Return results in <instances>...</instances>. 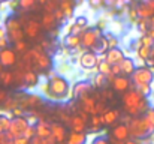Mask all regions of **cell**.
I'll return each instance as SVG.
<instances>
[{
  "label": "cell",
  "mask_w": 154,
  "mask_h": 144,
  "mask_svg": "<svg viewBox=\"0 0 154 144\" xmlns=\"http://www.w3.org/2000/svg\"><path fill=\"white\" fill-rule=\"evenodd\" d=\"M153 141H154V135H153Z\"/></svg>",
  "instance_id": "55"
},
{
  "label": "cell",
  "mask_w": 154,
  "mask_h": 144,
  "mask_svg": "<svg viewBox=\"0 0 154 144\" xmlns=\"http://www.w3.org/2000/svg\"><path fill=\"white\" fill-rule=\"evenodd\" d=\"M124 144H141L138 140H129V141H126Z\"/></svg>",
  "instance_id": "50"
},
{
  "label": "cell",
  "mask_w": 154,
  "mask_h": 144,
  "mask_svg": "<svg viewBox=\"0 0 154 144\" xmlns=\"http://www.w3.org/2000/svg\"><path fill=\"white\" fill-rule=\"evenodd\" d=\"M20 2V8L23 9V11H30V9H33L35 6H36V3H38V0H18Z\"/></svg>",
  "instance_id": "37"
},
{
  "label": "cell",
  "mask_w": 154,
  "mask_h": 144,
  "mask_svg": "<svg viewBox=\"0 0 154 144\" xmlns=\"http://www.w3.org/2000/svg\"><path fill=\"white\" fill-rule=\"evenodd\" d=\"M11 0H0V3H9Z\"/></svg>",
  "instance_id": "53"
},
{
  "label": "cell",
  "mask_w": 154,
  "mask_h": 144,
  "mask_svg": "<svg viewBox=\"0 0 154 144\" xmlns=\"http://www.w3.org/2000/svg\"><path fill=\"white\" fill-rule=\"evenodd\" d=\"M103 30L99 27H88L82 35H81V47L84 50H94L96 45L99 44V41L103 36Z\"/></svg>",
  "instance_id": "6"
},
{
  "label": "cell",
  "mask_w": 154,
  "mask_h": 144,
  "mask_svg": "<svg viewBox=\"0 0 154 144\" xmlns=\"http://www.w3.org/2000/svg\"><path fill=\"white\" fill-rule=\"evenodd\" d=\"M9 38L8 36H5V38H0V50H3V48H8V45H9Z\"/></svg>",
  "instance_id": "44"
},
{
  "label": "cell",
  "mask_w": 154,
  "mask_h": 144,
  "mask_svg": "<svg viewBox=\"0 0 154 144\" xmlns=\"http://www.w3.org/2000/svg\"><path fill=\"white\" fill-rule=\"evenodd\" d=\"M103 35H105V38H106V41H108L109 48H117L120 45V39H118V35H117V33H114V32H111V30H106Z\"/></svg>",
  "instance_id": "33"
},
{
  "label": "cell",
  "mask_w": 154,
  "mask_h": 144,
  "mask_svg": "<svg viewBox=\"0 0 154 144\" xmlns=\"http://www.w3.org/2000/svg\"><path fill=\"white\" fill-rule=\"evenodd\" d=\"M108 83V77L106 75H103L100 72H94V75H93V78H91V84H93V87H96V89H102L105 87V84Z\"/></svg>",
  "instance_id": "29"
},
{
  "label": "cell",
  "mask_w": 154,
  "mask_h": 144,
  "mask_svg": "<svg viewBox=\"0 0 154 144\" xmlns=\"http://www.w3.org/2000/svg\"><path fill=\"white\" fill-rule=\"evenodd\" d=\"M105 6L108 9H115L117 8V0H105Z\"/></svg>",
  "instance_id": "45"
},
{
  "label": "cell",
  "mask_w": 154,
  "mask_h": 144,
  "mask_svg": "<svg viewBox=\"0 0 154 144\" xmlns=\"http://www.w3.org/2000/svg\"><path fill=\"white\" fill-rule=\"evenodd\" d=\"M5 26H6V30H8V38H9V41L12 44L24 39V36H26V33H24V24H23V21L20 18L9 17V18H6Z\"/></svg>",
  "instance_id": "5"
},
{
  "label": "cell",
  "mask_w": 154,
  "mask_h": 144,
  "mask_svg": "<svg viewBox=\"0 0 154 144\" xmlns=\"http://www.w3.org/2000/svg\"><path fill=\"white\" fill-rule=\"evenodd\" d=\"M69 126H70V129L75 131V132H84L85 128H87V120H85L82 116L75 114V116H72Z\"/></svg>",
  "instance_id": "22"
},
{
  "label": "cell",
  "mask_w": 154,
  "mask_h": 144,
  "mask_svg": "<svg viewBox=\"0 0 154 144\" xmlns=\"http://www.w3.org/2000/svg\"><path fill=\"white\" fill-rule=\"evenodd\" d=\"M138 14H139V18H145V20H150L151 17H154V12L145 2H142L138 6Z\"/></svg>",
  "instance_id": "30"
},
{
  "label": "cell",
  "mask_w": 154,
  "mask_h": 144,
  "mask_svg": "<svg viewBox=\"0 0 154 144\" xmlns=\"http://www.w3.org/2000/svg\"><path fill=\"white\" fill-rule=\"evenodd\" d=\"M8 36V30H6V26H0V38H5Z\"/></svg>",
  "instance_id": "48"
},
{
  "label": "cell",
  "mask_w": 154,
  "mask_h": 144,
  "mask_svg": "<svg viewBox=\"0 0 154 144\" xmlns=\"http://www.w3.org/2000/svg\"><path fill=\"white\" fill-rule=\"evenodd\" d=\"M8 98H9V96H8V93H6L5 90H2V89H0V102L3 104V102H5Z\"/></svg>",
  "instance_id": "47"
},
{
  "label": "cell",
  "mask_w": 154,
  "mask_h": 144,
  "mask_svg": "<svg viewBox=\"0 0 154 144\" xmlns=\"http://www.w3.org/2000/svg\"><path fill=\"white\" fill-rule=\"evenodd\" d=\"M17 51L12 48H3L0 50V63L3 65V68H11L15 66L18 63V57H17Z\"/></svg>",
  "instance_id": "14"
},
{
  "label": "cell",
  "mask_w": 154,
  "mask_h": 144,
  "mask_svg": "<svg viewBox=\"0 0 154 144\" xmlns=\"http://www.w3.org/2000/svg\"><path fill=\"white\" fill-rule=\"evenodd\" d=\"M38 2H39V5H41V6H45V5L48 3V0H38Z\"/></svg>",
  "instance_id": "52"
},
{
  "label": "cell",
  "mask_w": 154,
  "mask_h": 144,
  "mask_svg": "<svg viewBox=\"0 0 154 144\" xmlns=\"http://www.w3.org/2000/svg\"><path fill=\"white\" fill-rule=\"evenodd\" d=\"M112 138L115 141H121V143H126L130 137V129H129V125L127 123H120L117 126H114L112 132H111Z\"/></svg>",
  "instance_id": "15"
},
{
  "label": "cell",
  "mask_w": 154,
  "mask_h": 144,
  "mask_svg": "<svg viewBox=\"0 0 154 144\" xmlns=\"http://www.w3.org/2000/svg\"><path fill=\"white\" fill-rule=\"evenodd\" d=\"M0 144H14V140L9 137L8 132H0Z\"/></svg>",
  "instance_id": "40"
},
{
  "label": "cell",
  "mask_w": 154,
  "mask_h": 144,
  "mask_svg": "<svg viewBox=\"0 0 154 144\" xmlns=\"http://www.w3.org/2000/svg\"><path fill=\"white\" fill-rule=\"evenodd\" d=\"M18 101H20V107L27 111V110H35L38 107H41L44 104V98L41 95H36V93H26V95L18 96Z\"/></svg>",
  "instance_id": "11"
},
{
  "label": "cell",
  "mask_w": 154,
  "mask_h": 144,
  "mask_svg": "<svg viewBox=\"0 0 154 144\" xmlns=\"http://www.w3.org/2000/svg\"><path fill=\"white\" fill-rule=\"evenodd\" d=\"M90 125H91V129H93V131L100 129L103 125H105V117H103V114H94V116H91Z\"/></svg>",
  "instance_id": "34"
},
{
  "label": "cell",
  "mask_w": 154,
  "mask_h": 144,
  "mask_svg": "<svg viewBox=\"0 0 154 144\" xmlns=\"http://www.w3.org/2000/svg\"><path fill=\"white\" fill-rule=\"evenodd\" d=\"M154 81V68H150L147 65L138 66L136 71L132 75V83L135 87L144 86V84H153Z\"/></svg>",
  "instance_id": "7"
},
{
  "label": "cell",
  "mask_w": 154,
  "mask_h": 144,
  "mask_svg": "<svg viewBox=\"0 0 154 144\" xmlns=\"http://www.w3.org/2000/svg\"><path fill=\"white\" fill-rule=\"evenodd\" d=\"M103 117H105V125H114L118 120L120 113H118V110H106L103 113Z\"/></svg>",
  "instance_id": "31"
},
{
  "label": "cell",
  "mask_w": 154,
  "mask_h": 144,
  "mask_svg": "<svg viewBox=\"0 0 154 144\" xmlns=\"http://www.w3.org/2000/svg\"><path fill=\"white\" fill-rule=\"evenodd\" d=\"M14 48H15V51H17V53H21V54H24V53H27V51H29L27 42H26L24 39H23V41L15 42V44H14Z\"/></svg>",
  "instance_id": "38"
},
{
  "label": "cell",
  "mask_w": 154,
  "mask_h": 144,
  "mask_svg": "<svg viewBox=\"0 0 154 144\" xmlns=\"http://www.w3.org/2000/svg\"><path fill=\"white\" fill-rule=\"evenodd\" d=\"M93 144H111V143L108 141L106 137H97V138L93 141Z\"/></svg>",
  "instance_id": "46"
},
{
  "label": "cell",
  "mask_w": 154,
  "mask_h": 144,
  "mask_svg": "<svg viewBox=\"0 0 154 144\" xmlns=\"http://www.w3.org/2000/svg\"><path fill=\"white\" fill-rule=\"evenodd\" d=\"M151 51H153V47H150V45H139L135 54H136L138 59L142 60L144 65H145V62H147L148 59H151Z\"/></svg>",
  "instance_id": "27"
},
{
  "label": "cell",
  "mask_w": 154,
  "mask_h": 144,
  "mask_svg": "<svg viewBox=\"0 0 154 144\" xmlns=\"http://www.w3.org/2000/svg\"><path fill=\"white\" fill-rule=\"evenodd\" d=\"M147 33H148V35H150V36L153 38V41H154V27H153V29H150V30H148Z\"/></svg>",
  "instance_id": "51"
},
{
  "label": "cell",
  "mask_w": 154,
  "mask_h": 144,
  "mask_svg": "<svg viewBox=\"0 0 154 144\" xmlns=\"http://www.w3.org/2000/svg\"><path fill=\"white\" fill-rule=\"evenodd\" d=\"M96 99L91 95L84 96L82 99H79V104H81V110H84L85 113H88L90 116H94L96 114Z\"/></svg>",
  "instance_id": "19"
},
{
  "label": "cell",
  "mask_w": 154,
  "mask_h": 144,
  "mask_svg": "<svg viewBox=\"0 0 154 144\" xmlns=\"http://www.w3.org/2000/svg\"><path fill=\"white\" fill-rule=\"evenodd\" d=\"M120 66H121V72H123V75H126V77H132L133 75V72L136 71V63H135V60L132 59V57H129V56H126L124 59H123V62L120 63Z\"/></svg>",
  "instance_id": "20"
},
{
  "label": "cell",
  "mask_w": 154,
  "mask_h": 144,
  "mask_svg": "<svg viewBox=\"0 0 154 144\" xmlns=\"http://www.w3.org/2000/svg\"><path fill=\"white\" fill-rule=\"evenodd\" d=\"M23 21V24H24V33H26V36L27 38H30V39H36L39 35H41V30L44 29L42 27V23H39L38 20H21Z\"/></svg>",
  "instance_id": "13"
},
{
  "label": "cell",
  "mask_w": 154,
  "mask_h": 144,
  "mask_svg": "<svg viewBox=\"0 0 154 144\" xmlns=\"http://www.w3.org/2000/svg\"><path fill=\"white\" fill-rule=\"evenodd\" d=\"M144 116H145V119H147V120H148V122H150V123L154 126V107H151V108H150V110L144 114Z\"/></svg>",
  "instance_id": "42"
},
{
  "label": "cell",
  "mask_w": 154,
  "mask_h": 144,
  "mask_svg": "<svg viewBox=\"0 0 154 144\" xmlns=\"http://www.w3.org/2000/svg\"><path fill=\"white\" fill-rule=\"evenodd\" d=\"M85 143H87V134L85 132L72 131L67 135V144H85Z\"/></svg>",
  "instance_id": "26"
},
{
  "label": "cell",
  "mask_w": 154,
  "mask_h": 144,
  "mask_svg": "<svg viewBox=\"0 0 154 144\" xmlns=\"http://www.w3.org/2000/svg\"><path fill=\"white\" fill-rule=\"evenodd\" d=\"M38 84H39V72H36L35 69H27L24 74V89L33 90Z\"/></svg>",
  "instance_id": "18"
},
{
  "label": "cell",
  "mask_w": 154,
  "mask_h": 144,
  "mask_svg": "<svg viewBox=\"0 0 154 144\" xmlns=\"http://www.w3.org/2000/svg\"><path fill=\"white\" fill-rule=\"evenodd\" d=\"M29 126H30V123H29L27 117H24V116H17V117H14V119L11 120V126H9L8 134H9V137H11L12 140L20 138V137H24V134H26V131H27Z\"/></svg>",
  "instance_id": "9"
},
{
  "label": "cell",
  "mask_w": 154,
  "mask_h": 144,
  "mask_svg": "<svg viewBox=\"0 0 154 144\" xmlns=\"http://www.w3.org/2000/svg\"><path fill=\"white\" fill-rule=\"evenodd\" d=\"M88 27H90V20L85 15H78V17H75L73 21L66 24V35H69V33L82 35Z\"/></svg>",
  "instance_id": "10"
},
{
  "label": "cell",
  "mask_w": 154,
  "mask_h": 144,
  "mask_svg": "<svg viewBox=\"0 0 154 144\" xmlns=\"http://www.w3.org/2000/svg\"><path fill=\"white\" fill-rule=\"evenodd\" d=\"M36 135L41 137V138L51 137L52 135L51 123H48V122H45V120H39V122L36 123Z\"/></svg>",
  "instance_id": "24"
},
{
  "label": "cell",
  "mask_w": 154,
  "mask_h": 144,
  "mask_svg": "<svg viewBox=\"0 0 154 144\" xmlns=\"http://www.w3.org/2000/svg\"><path fill=\"white\" fill-rule=\"evenodd\" d=\"M11 120L8 116H0V132H8L9 131V126H11Z\"/></svg>",
  "instance_id": "36"
},
{
  "label": "cell",
  "mask_w": 154,
  "mask_h": 144,
  "mask_svg": "<svg viewBox=\"0 0 154 144\" xmlns=\"http://www.w3.org/2000/svg\"><path fill=\"white\" fill-rule=\"evenodd\" d=\"M41 23H42V27H44L45 30L51 32L58 21H57V18H55V14H54V12H48V11H45V12H44V15H42V21H41Z\"/></svg>",
  "instance_id": "25"
},
{
  "label": "cell",
  "mask_w": 154,
  "mask_h": 144,
  "mask_svg": "<svg viewBox=\"0 0 154 144\" xmlns=\"http://www.w3.org/2000/svg\"><path fill=\"white\" fill-rule=\"evenodd\" d=\"M123 107L126 114L132 116V117H139L144 116L151 107H150V101L148 98L142 95L138 89H130L123 95Z\"/></svg>",
  "instance_id": "3"
},
{
  "label": "cell",
  "mask_w": 154,
  "mask_h": 144,
  "mask_svg": "<svg viewBox=\"0 0 154 144\" xmlns=\"http://www.w3.org/2000/svg\"><path fill=\"white\" fill-rule=\"evenodd\" d=\"M151 59L154 60V45H153V51H151Z\"/></svg>",
  "instance_id": "54"
},
{
  "label": "cell",
  "mask_w": 154,
  "mask_h": 144,
  "mask_svg": "<svg viewBox=\"0 0 154 144\" xmlns=\"http://www.w3.org/2000/svg\"><path fill=\"white\" fill-rule=\"evenodd\" d=\"M97 71L100 72V74H103V75H109L111 74V71H112V65L111 63H108L106 60H100L99 62V65H97Z\"/></svg>",
  "instance_id": "35"
},
{
  "label": "cell",
  "mask_w": 154,
  "mask_h": 144,
  "mask_svg": "<svg viewBox=\"0 0 154 144\" xmlns=\"http://www.w3.org/2000/svg\"><path fill=\"white\" fill-rule=\"evenodd\" d=\"M135 0H117V8L118 9H123V8H127V6H132Z\"/></svg>",
  "instance_id": "41"
},
{
  "label": "cell",
  "mask_w": 154,
  "mask_h": 144,
  "mask_svg": "<svg viewBox=\"0 0 154 144\" xmlns=\"http://www.w3.org/2000/svg\"><path fill=\"white\" fill-rule=\"evenodd\" d=\"M0 81H2L3 86H12L15 83L14 71H2L0 72Z\"/></svg>",
  "instance_id": "32"
},
{
  "label": "cell",
  "mask_w": 154,
  "mask_h": 144,
  "mask_svg": "<svg viewBox=\"0 0 154 144\" xmlns=\"http://www.w3.org/2000/svg\"><path fill=\"white\" fill-rule=\"evenodd\" d=\"M42 95L47 96L48 99H51L54 102L66 101L67 98L72 96L70 83L64 75L57 74L51 78H47V81L42 84Z\"/></svg>",
  "instance_id": "1"
},
{
  "label": "cell",
  "mask_w": 154,
  "mask_h": 144,
  "mask_svg": "<svg viewBox=\"0 0 154 144\" xmlns=\"http://www.w3.org/2000/svg\"><path fill=\"white\" fill-rule=\"evenodd\" d=\"M145 3H147V5L151 8V11L154 12V0H145Z\"/></svg>",
  "instance_id": "49"
},
{
  "label": "cell",
  "mask_w": 154,
  "mask_h": 144,
  "mask_svg": "<svg viewBox=\"0 0 154 144\" xmlns=\"http://www.w3.org/2000/svg\"><path fill=\"white\" fill-rule=\"evenodd\" d=\"M100 59L99 54L93 50H85L79 54L78 57V65L81 66V69L84 71H93V72H99L97 71V65H99Z\"/></svg>",
  "instance_id": "8"
},
{
  "label": "cell",
  "mask_w": 154,
  "mask_h": 144,
  "mask_svg": "<svg viewBox=\"0 0 154 144\" xmlns=\"http://www.w3.org/2000/svg\"><path fill=\"white\" fill-rule=\"evenodd\" d=\"M87 3H88V6L91 8V9H102L103 6H105V0H87Z\"/></svg>",
  "instance_id": "39"
},
{
  "label": "cell",
  "mask_w": 154,
  "mask_h": 144,
  "mask_svg": "<svg viewBox=\"0 0 154 144\" xmlns=\"http://www.w3.org/2000/svg\"><path fill=\"white\" fill-rule=\"evenodd\" d=\"M91 90H93V84H91V81H88V80H79V81H76L73 86H72V99H82L84 96L90 95L91 93Z\"/></svg>",
  "instance_id": "12"
},
{
  "label": "cell",
  "mask_w": 154,
  "mask_h": 144,
  "mask_svg": "<svg viewBox=\"0 0 154 144\" xmlns=\"http://www.w3.org/2000/svg\"><path fill=\"white\" fill-rule=\"evenodd\" d=\"M111 74H114L115 77H117V75H123V72H121V66H120V63H118V65H112V71H111Z\"/></svg>",
  "instance_id": "43"
},
{
  "label": "cell",
  "mask_w": 154,
  "mask_h": 144,
  "mask_svg": "<svg viewBox=\"0 0 154 144\" xmlns=\"http://www.w3.org/2000/svg\"><path fill=\"white\" fill-rule=\"evenodd\" d=\"M112 89L115 92H120V93H126L127 90H130V86H132V80L126 75H117L114 78V81L111 83Z\"/></svg>",
  "instance_id": "16"
},
{
  "label": "cell",
  "mask_w": 154,
  "mask_h": 144,
  "mask_svg": "<svg viewBox=\"0 0 154 144\" xmlns=\"http://www.w3.org/2000/svg\"><path fill=\"white\" fill-rule=\"evenodd\" d=\"M126 57V51L121 48H109L105 54V60L111 65H118L123 62V59Z\"/></svg>",
  "instance_id": "17"
},
{
  "label": "cell",
  "mask_w": 154,
  "mask_h": 144,
  "mask_svg": "<svg viewBox=\"0 0 154 144\" xmlns=\"http://www.w3.org/2000/svg\"><path fill=\"white\" fill-rule=\"evenodd\" d=\"M63 45L67 47L69 50H78L81 47V35H73V33H69V35H64L63 38Z\"/></svg>",
  "instance_id": "23"
},
{
  "label": "cell",
  "mask_w": 154,
  "mask_h": 144,
  "mask_svg": "<svg viewBox=\"0 0 154 144\" xmlns=\"http://www.w3.org/2000/svg\"><path fill=\"white\" fill-rule=\"evenodd\" d=\"M52 128V137L55 138V141L58 144H63L67 140V132H66V128L60 123H51Z\"/></svg>",
  "instance_id": "21"
},
{
  "label": "cell",
  "mask_w": 154,
  "mask_h": 144,
  "mask_svg": "<svg viewBox=\"0 0 154 144\" xmlns=\"http://www.w3.org/2000/svg\"><path fill=\"white\" fill-rule=\"evenodd\" d=\"M21 62L24 63V66H26L27 69H35V71L39 72V74L48 72L52 68L51 56L41 47V45H36V47L30 48L27 53H24Z\"/></svg>",
  "instance_id": "2"
},
{
  "label": "cell",
  "mask_w": 154,
  "mask_h": 144,
  "mask_svg": "<svg viewBox=\"0 0 154 144\" xmlns=\"http://www.w3.org/2000/svg\"><path fill=\"white\" fill-rule=\"evenodd\" d=\"M129 129H130V135L135 140H142V138H148L154 132V126L145 119V116H139V117H132L129 122Z\"/></svg>",
  "instance_id": "4"
},
{
  "label": "cell",
  "mask_w": 154,
  "mask_h": 144,
  "mask_svg": "<svg viewBox=\"0 0 154 144\" xmlns=\"http://www.w3.org/2000/svg\"><path fill=\"white\" fill-rule=\"evenodd\" d=\"M60 9L64 12L67 20H72L73 17V0H60Z\"/></svg>",
  "instance_id": "28"
}]
</instances>
